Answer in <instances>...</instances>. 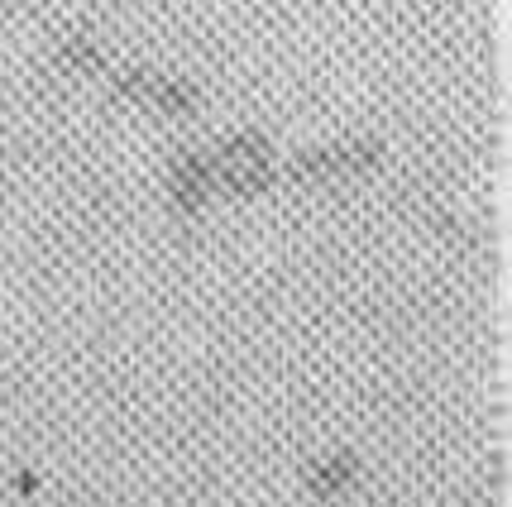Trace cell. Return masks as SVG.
I'll return each mask as SVG.
<instances>
[{
  "label": "cell",
  "instance_id": "1",
  "mask_svg": "<svg viewBox=\"0 0 512 507\" xmlns=\"http://www.w3.org/2000/svg\"><path fill=\"white\" fill-rule=\"evenodd\" d=\"M379 158L374 144H359V149H331V154H312L302 163H292V177H331V173H350V168H369Z\"/></svg>",
  "mask_w": 512,
  "mask_h": 507
}]
</instances>
